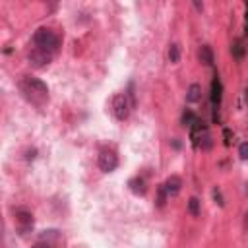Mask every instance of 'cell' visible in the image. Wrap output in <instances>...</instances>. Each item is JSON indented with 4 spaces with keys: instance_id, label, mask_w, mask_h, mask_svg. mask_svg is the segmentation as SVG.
I'll return each mask as SVG.
<instances>
[{
    "instance_id": "14",
    "label": "cell",
    "mask_w": 248,
    "mask_h": 248,
    "mask_svg": "<svg viewBox=\"0 0 248 248\" xmlns=\"http://www.w3.org/2000/svg\"><path fill=\"white\" fill-rule=\"evenodd\" d=\"M188 209H190L192 215H198V213H200V200H198V198H190V202H188Z\"/></svg>"
},
{
    "instance_id": "17",
    "label": "cell",
    "mask_w": 248,
    "mask_h": 248,
    "mask_svg": "<svg viewBox=\"0 0 248 248\" xmlns=\"http://www.w3.org/2000/svg\"><path fill=\"white\" fill-rule=\"evenodd\" d=\"M238 155H240V159H246V157H248V143H246V141L240 143V147H238Z\"/></svg>"
},
{
    "instance_id": "12",
    "label": "cell",
    "mask_w": 248,
    "mask_h": 248,
    "mask_svg": "<svg viewBox=\"0 0 248 248\" xmlns=\"http://www.w3.org/2000/svg\"><path fill=\"white\" fill-rule=\"evenodd\" d=\"M231 52H232V56L236 60H242L244 58V45H242V41H234L232 46H231Z\"/></svg>"
},
{
    "instance_id": "19",
    "label": "cell",
    "mask_w": 248,
    "mask_h": 248,
    "mask_svg": "<svg viewBox=\"0 0 248 248\" xmlns=\"http://www.w3.org/2000/svg\"><path fill=\"white\" fill-rule=\"evenodd\" d=\"M225 138H227L225 141H227V143H231V130H225Z\"/></svg>"
},
{
    "instance_id": "6",
    "label": "cell",
    "mask_w": 248,
    "mask_h": 248,
    "mask_svg": "<svg viewBox=\"0 0 248 248\" xmlns=\"http://www.w3.org/2000/svg\"><path fill=\"white\" fill-rule=\"evenodd\" d=\"M209 99H211V105H213L215 114H217V108H219L221 99H223V83H221L219 74H215L213 79H211V93H209Z\"/></svg>"
},
{
    "instance_id": "15",
    "label": "cell",
    "mask_w": 248,
    "mask_h": 248,
    "mask_svg": "<svg viewBox=\"0 0 248 248\" xmlns=\"http://www.w3.org/2000/svg\"><path fill=\"white\" fill-rule=\"evenodd\" d=\"M169 58H170V62H178V58H180L178 45H170V48H169Z\"/></svg>"
},
{
    "instance_id": "20",
    "label": "cell",
    "mask_w": 248,
    "mask_h": 248,
    "mask_svg": "<svg viewBox=\"0 0 248 248\" xmlns=\"http://www.w3.org/2000/svg\"><path fill=\"white\" fill-rule=\"evenodd\" d=\"M33 248H48L46 244H37V246H33Z\"/></svg>"
},
{
    "instance_id": "1",
    "label": "cell",
    "mask_w": 248,
    "mask_h": 248,
    "mask_svg": "<svg viewBox=\"0 0 248 248\" xmlns=\"http://www.w3.org/2000/svg\"><path fill=\"white\" fill-rule=\"evenodd\" d=\"M21 91L23 95L37 107H41L45 101H48V87L45 81H41L39 78H25L21 81Z\"/></svg>"
},
{
    "instance_id": "2",
    "label": "cell",
    "mask_w": 248,
    "mask_h": 248,
    "mask_svg": "<svg viewBox=\"0 0 248 248\" xmlns=\"http://www.w3.org/2000/svg\"><path fill=\"white\" fill-rule=\"evenodd\" d=\"M33 43H35V48H41V50H45V52L54 54V52L58 50V46H60V37H58L54 31L41 27V29L35 31Z\"/></svg>"
},
{
    "instance_id": "3",
    "label": "cell",
    "mask_w": 248,
    "mask_h": 248,
    "mask_svg": "<svg viewBox=\"0 0 248 248\" xmlns=\"http://www.w3.org/2000/svg\"><path fill=\"white\" fill-rule=\"evenodd\" d=\"M190 140H192V143H194L196 147H198V145H202L203 149H209V147H211L209 132H207L205 124H203L200 118H196V120L190 124Z\"/></svg>"
},
{
    "instance_id": "5",
    "label": "cell",
    "mask_w": 248,
    "mask_h": 248,
    "mask_svg": "<svg viewBox=\"0 0 248 248\" xmlns=\"http://www.w3.org/2000/svg\"><path fill=\"white\" fill-rule=\"evenodd\" d=\"M97 165L103 172H112L116 167H118V157L114 151L110 149H101L99 151V159H97Z\"/></svg>"
},
{
    "instance_id": "16",
    "label": "cell",
    "mask_w": 248,
    "mask_h": 248,
    "mask_svg": "<svg viewBox=\"0 0 248 248\" xmlns=\"http://www.w3.org/2000/svg\"><path fill=\"white\" fill-rule=\"evenodd\" d=\"M196 118H198V116H196L192 110H186V112L182 114V124H184V126H190V124H192Z\"/></svg>"
},
{
    "instance_id": "4",
    "label": "cell",
    "mask_w": 248,
    "mask_h": 248,
    "mask_svg": "<svg viewBox=\"0 0 248 248\" xmlns=\"http://www.w3.org/2000/svg\"><path fill=\"white\" fill-rule=\"evenodd\" d=\"M112 112L116 116V120H126L130 114V103H128V95L126 93H116L112 97Z\"/></svg>"
},
{
    "instance_id": "9",
    "label": "cell",
    "mask_w": 248,
    "mask_h": 248,
    "mask_svg": "<svg viewBox=\"0 0 248 248\" xmlns=\"http://www.w3.org/2000/svg\"><path fill=\"white\" fill-rule=\"evenodd\" d=\"M180 186H182V180L178 178V176H170L161 188H163V192H165V196L167 198H170V196H176L178 192H180Z\"/></svg>"
},
{
    "instance_id": "13",
    "label": "cell",
    "mask_w": 248,
    "mask_h": 248,
    "mask_svg": "<svg viewBox=\"0 0 248 248\" xmlns=\"http://www.w3.org/2000/svg\"><path fill=\"white\" fill-rule=\"evenodd\" d=\"M130 188L136 194H145V182H143V178H132L130 180Z\"/></svg>"
},
{
    "instance_id": "10",
    "label": "cell",
    "mask_w": 248,
    "mask_h": 248,
    "mask_svg": "<svg viewBox=\"0 0 248 248\" xmlns=\"http://www.w3.org/2000/svg\"><path fill=\"white\" fill-rule=\"evenodd\" d=\"M200 97H202V87H200L198 83H192V85L188 87L186 101H188V103H198V101H200Z\"/></svg>"
},
{
    "instance_id": "18",
    "label": "cell",
    "mask_w": 248,
    "mask_h": 248,
    "mask_svg": "<svg viewBox=\"0 0 248 248\" xmlns=\"http://www.w3.org/2000/svg\"><path fill=\"white\" fill-rule=\"evenodd\" d=\"M213 198L219 202V205H223V198H221V194H219V190H213Z\"/></svg>"
},
{
    "instance_id": "11",
    "label": "cell",
    "mask_w": 248,
    "mask_h": 248,
    "mask_svg": "<svg viewBox=\"0 0 248 248\" xmlns=\"http://www.w3.org/2000/svg\"><path fill=\"white\" fill-rule=\"evenodd\" d=\"M200 60H202L205 66H211V64H213V50H211V46L203 45V46L200 48Z\"/></svg>"
},
{
    "instance_id": "7",
    "label": "cell",
    "mask_w": 248,
    "mask_h": 248,
    "mask_svg": "<svg viewBox=\"0 0 248 248\" xmlns=\"http://www.w3.org/2000/svg\"><path fill=\"white\" fill-rule=\"evenodd\" d=\"M50 60H52V54H50V52H45V50H41V48H33V50L29 52V62H31L35 68H43V66H46Z\"/></svg>"
},
{
    "instance_id": "8",
    "label": "cell",
    "mask_w": 248,
    "mask_h": 248,
    "mask_svg": "<svg viewBox=\"0 0 248 248\" xmlns=\"http://www.w3.org/2000/svg\"><path fill=\"white\" fill-rule=\"evenodd\" d=\"M16 219H17V227L21 232H27L31 227H33V217L29 211H23V209H17L16 211Z\"/></svg>"
}]
</instances>
